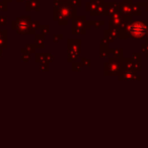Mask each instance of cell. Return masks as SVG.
<instances>
[{
    "instance_id": "cell-1",
    "label": "cell",
    "mask_w": 148,
    "mask_h": 148,
    "mask_svg": "<svg viewBox=\"0 0 148 148\" xmlns=\"http://www.w3.org/2000/svg\"><path fill=\"white\" fill-rule=\"evenodd\" d=\"M131 33L133 34L136 37H139V36H142L144 33V27L140 23H136V25H132L131 29H130Z\"/></svg>"
}]
</instances>
